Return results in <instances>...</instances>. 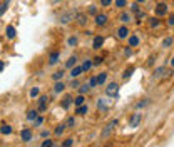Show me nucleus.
Returning <instances> with one entry per match:
<instances>
[{
	"label": "nucleus",
	"instance_id": "obj_12",
	"mask_svg": "<svg viewBox=\"0 0 174 147\" xmlns=\"http://www.w3.org/2000/svg\"><path fill=\"white\" fill-rule=\"evenodd\" d=\"M72 104H74V99H72V95H65L60 105H62V109H69Z\"/></svg>",
	"mask_w": 174,
	"mask_h": 147
},
{
	"label": "nucleus",
	"instance_id": "obj_27",
	"mask_svg": "<svg viewBox=\"0 0 174 147\" xmlns=\"http://www.w3.org/2000/svg\"><path fill=\"white\" fill-rule=\"evenodd\" d=\"M64 130H65V124H60V126H57V129L54 130V134L55 136H62V134H64Z\"/></svg>",
	"mask_w": 174,
	"mask_h": 147
},
{
	"label": "nucleus",
	"instance_id": "obj_35",
	"mask_svg": "<svg viewBox=\"0 0 174 147\" xmlns=\"http://www.w3.org/2000/svg\"><path fill=\"white\" fill-rule=\"evenodd\" d=\"M132 72H134V69H129V70H126V72H124V75H122V79H124V80H129L130 75H132Z\"/></svg>",
	"mask_w": 174,
	"mask_h": 147
},
{
	"label": "nucleus",
	"instance_id": "obj_18",
	"mask_svg": "<svg viewBox=\"0 0 174 147\" xmlns=\"http://www.w3.org/2000/svg\"><path fill=\"white\" fill-rule=\"evenodd\" d=\"M119 20L122 22V24H129V22L132 20V17H130V14H127V12H122V14L119 15Z\"/></svg>",
	"mask_w": 174,
	"mask_h": 147
},
{
	"label": "nucleus",
	"instance_id": "obj_55",
	"mask_svg": "<svg viewBox=\"0 0 174 147\" xmlns=\"http://www.w3.org/2000/svg\"><path fill=\"white\" fill-rule=\"evenodd\" d=\"M142 2H146V0H137V4H142Z\"/></svg>",
	"mask_w": 174,
	"mask_h": 147
},
{
	"label": "nucleus",
	"instance_id": "obj_39",
	"mask_svg": "<svg viewBox=\"0 0 174 147\" xmlns=\"http://www.w3.org/2000/svg\"><path fill=\"white\" fill-rule=\"evenodd\" d=\"M146 105H149V99H144V101L139 102V104L136 105V107H137V109H142V107H146Z\"/></svg>",
	"mask_w": 174,
	"mask_h": 147
},
{
	"label": "nucleus",
	"instance_id": "obj_11",
	"mask_svg": "<svg viewBox=\"0 0 174 147\" xmlns=\"http://www.w3.org/2000/svg\"><path fill=\"white\" fill-rule=\"evenodd\" d=\"M59 59H60V52H52L49 55V65H55L59 62Z\"/></svg>",
	"mask_w": 174,
	"mask_h": 147
},
{
	"label": "nucleus",
	"instance_id": "obj_36",
	"mask_svg": "<svg viewBox=\"0 0 174 147\" xmlns=\"http://www.w3.org/2000/svg\"><path fill=\"white\" fill-rule=\"evenodd\" d=\"M87 84L91 85V89H92V87H95V85H99V84H97V77H91V79H89V82H87Z\"/></svg>",
	"mask_w": 174,
	"mask_h": 147
},
{
	"label": "nucleus",
	"instance_id": "obj_53",
	"mask_svg": "<svg viewBox=\"0 0 174 147\" xmlns=\"http://www.w3.org/2000/svg\"><path fill=\"white\" fill-rule=\"evenodd\" d=\"M59 2H60V0H50V4H52V5H55V4H59Z\"/></svg>",
	"mask_w": 174,
	"mask_h": 147
},
{
	"label": "nucleus",
	"instance_id": "obj_41",
	"mask_svg": "<svg viewBox=\"0 0 174 147\" xmlns=\"http://www.w3.org/2000/svg\"><path fill=\"white\" fill-rule=\"evenodd\" d=\"M146 17V14L144 12H141V10H137L136 12V18H137V22H141V18H144Z\"/></svg>",
	"mask_w": 174,
	"mask_h": 147
},
{
	"label": "nucleus",
	"instance_id": "obj_30",
	"mask_svg": "<svg viewBox=\"0 0 174 147\" xmlns=\"http://www.w3.org/2000/svg\"><path fill=\"white\" fill-rule=\"evenodd\" d=\"M172 42H174L172 37H167V39H164V40H163V47H164V49H167V47L172 45Z\"/></svg>",
	"mask_w": 174,
	"mask_h": 147
},
{
	"label": "nucleus",
	"instance_id": "obj_13",
	"mask_svg": "<svg viewBox=\"0 0 174 147\" xmlns=\"http://www.w3.org/2000/svg\"><path fill=\"white\" fill-rule=\"evenodd\" d=\"M102 45H104V37L97 35L94 39V42H92V49H95V50H97V49H101Z\"/></svg>",
	"mask_w": 174,
	"mask_h": 147
},
{
	"label": "nucleus",
	"instance_id": "obj_4",
	"mask_svg": "<svg viewBox=\"0 0 174 147\" xmlns=\"http://www.w3.org/2000/svg\"><path fill=\"white\" fill-rule=\"evenodd\" d=\"M47 105H49V97L47 95H42L37 102V110L39 112H45L47 110Z\"/></svg>",
	"mask_w": 174,
	"mask_h": 147
},
{
	"label": "nucleus",
	"instance_id": "obj_5",
	"mask_svg": "<svg viewBox=\"0 0 174 147\" xmlns=\"http://www.w3.org/2000/svg\"><path fill=\"white\" fill-rule=\"evenodd\" d=\"M141 120H142V114H141V112H136V114H132V117H130V120H129V127L136 129V127L141 124Z\"/></svg>",
	"mask_w": 174,
	"mask_h": 147
},
{
	"label": "nucleus",
	"instance_id": "obj_25",
	"mask_svg": "<svg viewBox=\"0 0 174 147\" xmlns=\"http://www.w3.org/2000/svg\"><path fill=\"white\" fill-rule=\"evenodd\" d=\"M92 67H94V65H92V62L89 60V59H87V60H84V64H82V70L84 72H89Z\"/></svg>",
	"mask_w": 174,
	"mask_h": 147
},
{
	"label": "nucleus",
	"instance_id": "obj_54",
	"mask_svg": "<svg viewBox=\"0 0 174 147\" xmlns=\"http://www.w3.org/2000/svg\"><path fill=\"white\" fill-rule=\"evenodd\" d=\"M171 65H172V67H174V57H172V60H171Z\"/></svg>",
	"mask_w": 174,
	"mask_h": 147
},
{
	"label": "nucleus",
	"instance_id": "obj_26",
	"mask_svg": "<svg viewBox=\"0 0 174 147\" xmlns=\"http://www.w3.org/2000/svg\"><path fill=\"white\" fill-rule=\"evenodd\" d=\"M37 114H39V110H29L27 112V120H35Z\"/></svg>",
	"mask_w": 174,
	"mask_h": 147
},
{
	"label": "nucleus",
	"instance_id": "obj_15",
	"mask_svg": "<svg viewBox=\"0 0 174 147\" xmlns=\"http://www.w3.org/2000/svg\"><path fill=\"white\" fill-rule=\"evenodd\" d=\"M127 43H129V47H137L139 45V37L137 35H129L127 37Z\"/></svg>",
	"mask_w": 174,
	"mask_h": 147
},
{
	"label": "nucleus",
	"instance_id": "obj_2",
	"mask_svg": "<svg viewBox=\"0 0 174 147\" xmlns=\"http://www.w3.org/2000/svg\"><path fill=\"white\" fill-rule=\"evenodd\" d=\"M116 126H117V120H116V119L109 122L107 126H105V129L101 132V137H102V139H105V137H109V136H111V132H112V130L116 129Z\"/></svg>",
	"mask_w": 174,
	"mask_h": 147
},
{
	"label": "nucleus",
	"instance_id": "obj_52",
	"mask_svg": "<svg viewBox=\"0 0 174 147\" xmlns=\"http://www.w3.org/2000/svg\"><path fill=\"white\" fill-rule=\"evenodd\" d=\"M4 69H5V62H2V60H0V72L4 70Z\"/></svg>",
	"mask_w": 174,
	"mask_h": 147
},
{
	"label": "nucleus",
	"instance_id": "obj_37",
	"mask_svg": "<svg viewBox=\"0 0 174 147\" xmlns=\"http://www.w3.org/2000/svg\"><path fill=\"white\" fill-rule=\"evenodd\" d=\"M149 27H152V29H154V27H159V20H157V18H151V20H149Z\"/></svg>",
	"mask_w": 174,
	"mask_h": 147
},
{
	"label": "nucleus",
	"instance_id": "obj_19",
	"mask_svg": "<svg viewBox=\"0 0 174 147\" xmlns=\"http://www.w3.org/2000/svg\"><path fill=\"white\" fill-rule=\"evenodd\" d=\"M76 18H77V24H79V25H82V27L87 24V17H85L84 14H79V12H77Z\"/></svg>",
	"mask_w": 174,
	"mask_h": 147
},
{
	"label": "nucleus",
	"instance_id": "obj_8",
	"mask_svg": "<svg viewBox=\"0 0 174 147\" xmlns=\"http://www.w3.org/2000/svg\"><path fill=\"white\" fill-rule=\"evenodd\" d=\"M117 37H119L121 40H124V39H127L129 37V29H127L126 25H122V27H119L117 29Z\"/></svg>",
	"mask_w": 174,
	"mask_h": 147
},
{
	"label": "nucleus",
	"instance_id": "obj_47",
	"mask_svg": "<svg viewBox=\"0 0 174 147\" xmlns=\"http://www.w3.org/2000/svg\"><path fill=\"white\" fill-rule=\"evenodd\" d=\"M111 4H112V0H101V5H102V7H109Z\"/></svg>",
	"mask_w": 174,
	"mask_h": 147
},
{
	"label": "nucleus",
	"instance_id": "obj_23",
	"mask_svg": "<svg viewBox=\"0 0 174 147\" xmlns=\"http://www.w3.org/2000/svg\"><path fill=\"white\" fill-rule=\"evenodd\" d=\"M76 127V119L74 117H69L65 120V129H74Z\"/></svg>",
	"mask_w": 174,
	"mask_h": 147
},
{
	"label": "nucleus",
	"instance_id": "obj_46",
	"mask_svg": "<svg viewBox=\"0 0 174 147\" xmlns=\"http://www.w3.org/2000/svg\"><path fill=\"white\" fill-rule=\"evenodd\" d=\"M52 145H54V142H52V140H44V142H42V147H52Z\"/></svg>",
	"mask_w": 174,
	"mask_h": 147
},
{
	"label": "nucleus",
	"instance_id": "obj_40",
	"mask_svg": "<svg viewBox=\"0 0 174 147\" xmlns=\"http://www.w3.org/2000/svg\"><path fill=\"white\" fill-rule=\"evenodd\" d=\"M37 95H39V87H34V89H30V97L34 99V97H37Z\"/></svg>",
	"mask_w": 174,
	"mask_h": 147
},
{
	"label": "nucleus",
	"instance_id": "obj_48",
	"mask_svg": "<svg viewBox=\"0 0 174 147\" xmlns=\"http://www.w3.org/2000/svg\"><path fill=\"white\" fill-rule=\"evenodd\" d=\"M42 122H44V119H42V117H37L34 124H35V126H42Z\"/></svg>",
	"mask_w": 174,
	"mask_h": 147
},
{
	"label": "nucleus",
	"instance_id": "obj_1",
	"mask_svg": "<svg viewBox=\"0 0 174 147\" xmlns=\"http://www.w3.org/2000/svg\"><path fill=\"white\" fill-rule=\"evenodd\" d=\"M76 15H77L76 10H67L60 14V24H70L72 20H76Z\"/></svg>",
	"mask_w": 174,
	"mask_h": 147
},
{
	"label": "nucleus",
	"instance_id": "obj_38",
	"mask_svg": "<svg viewBox=\"0 0 174 147\" xmlns=\"http://www.w3.org/2000/svg\"><path fill=\"white\" fill-rule=\"evenodd\" d=\"M8 2H10V0H5L4 4H2V7H0V15H2L5 10H7V7H8Z\"/></svg>",
	"mask_w": 174,
	"mask_h": 147
},
{
	"label": "nucleus",
	"instance_id": "obj_44",
	"mask_svg": "<svg viewBox=\"0 0 174 147\" xmlns=\"http://www.w3.org/2000/svg\"><path fill=\"white\" fill-rule=\"evenodd\" d=\"M79 85H80V84H79V80H77V77H76V79H72V82H70V87H72V89H77Z\"/></svg>",
	"mask_w": 174,
	"mask_h": 147
},
{
	"label": "nucleus",
	"instance_id": "obj_20",
	"mask_svg": "<svg viewBox=\"0 0 174 147\" xmlns=\"http://www.w3.org/2000/svg\"><path fill=\"white\" fill-rule=\"evenodd\" d=\"M105 80H107V72H101V74L97 75V84L99 85H104Z\"/></svg>",
	"mask_w": 174,
	"mask_h": 147
},
{
	"label": "nucleus",
	"instance_id": "obj_49",
	"mask_svg": "<svg viewBox=\"0 0 174 147\" xmlns=\"http://www.w3.org/2000/svg\"><path fill=\"white\" fill-rule=\"evenodd\" d=\"M130 10H132V12H137V10H139L137 4H132V5H130Z\"/></svg>",
	"mask_w": 174,
	"mask_h": 147
},
{
	"label": "nucleus",
	"instance_id": "obj_3",
	"mask_svg": "<svg viewBox=\"0 0 174 147\" xmlns=\"http://www.w3.org/2000/svg\"><path fill=\"white\" fill-rule=\"evenodd\" d=\"M105 94H107L109 97H117V95H119V84L111 82L107 85V89H105Z\"/></svg>",
	"mask_w": 174,
	"mask_h": 147
},
{
	"label": "nucleus",
	"instance_id": "obj_28",
	"mask_svg": "<svg viewBox=\"0 0 174 147\" xmlns=\"http://www.w3.org/2000/svg\"><path fill=\"white\" fill-rule=\"evenodd\" d=\"M76 64H77V59H76V57H70L69 60L65 62V67H67V69H72Z\"/></svg>",
	"mask_w": 174,
	"mask_h": 147
},
{
	"label": "nucleus",
	"instance_id": "obj_32",
	"mask_svg": "<svg viewBox=\"0 0 174 147\" xmlns=\"http://www.w3.org/2000/svg\"><path fill=\"white\" fill-rule=\"evenodd\" d=\"M64 75H65L64 70H57L54 75H52V79H54V80H62V77H64Z\"/></svg>",
	"mask_w": 174,
	"mask_h": 147
},
{
	"label": "nucleus",
	"instance_id": "obj_51",
	"mask_svg": "<svg viewBox=\"0 0 174 147\" xmlns=\"http://www.w3.org/2000/svg\"><path fill=\"white\" fill-rule=\"evenodd\" d=\"M167 20H169V25H174V14L169 15V18H167Z\"/></svg>",
	"mask_w": 174,
	"mask_h": 147
},
{
	"label": "nucleus",
	"instance_id": "obj_6",
	"mask_svg": "<svg viewBox=\"0 0 174 147\" xmlns=\"http://www.w3.org/2000/svg\"><path fill=\"white\" fill-rule=\"evenodd\" d=\"M166 74H169L166 67H157L152 75H154V79H163V77H166Z\"/></svg>",
	"mask_w": 174,
	"mask_h": 147
},
{
	"label": "nucleus",
	"instance_id": "obj_22",
	"mask_svg": "<svg viewBox=\"0 0 174 147\" xmlns=\"http://www.w3.org/2000/svg\"><path fill=\"white\" fill-rule=\"evenodd\" d=\"M5 34H7V39H15V35H17V34H15V29H14L12 25H8V27H7Z\"/></svg>",
	"mask_w": 174,
	"mask_h": 147
},
{
	"label": "nucleus",
	"instance_id": "obj_29",
	"mask_svg": "<svg viewBox=\"0 0 174 147\" xmlns=\"http://www.w3.org/2000/svg\"><path fill=\"white\" fill-rule=\"evenodd\" d=\"M77 43H79L77 37H69V39H67V45H69V47H76Z\"/></svg>",
	"mask_w": 174,
	"mask_h": 147
},
{
	"label": "nucleus",
	"instance_id": "obj_7",
	"mask_svg": "<svg viewBox=\"0 0 174 147\" xmlns=\"http://www.w3.org/2000/svg\"><path fill=\"white\" fill-rule=\"evenodd\" d=\"M105 24H107V15H105V14H97V15H95V25L104 27Z\"/></svg>",
	"mask_w": 174,
	"mask_h": 147
},
{
	"label": "nucleus",
	"instance_id": "obj_45",
	"mask_svg": "<svg viewBox=\"0 0 174 147\" xmlns=\"http://www.w3.org/2000/svg\"><path fill=\"white\" fill-rule=\"evenodd\" d=\"M72 144H74V139H65L62 145H64V147H69V145H72Z\"/></svg>",
	"mask_w": 174,
	"mask_h": 147
},
{
	"label": "nucleus",
	"instance_id": "obj_21",
	"mask_svg": "<svg viewBox=\"0 0 174 147\" xmlns=\"http://www.w3.org/2000/svg\"><path fill=\"white\" fill-rule=\"evenodd\" d=\"M0 132L4 134V136H8V134H12V127L8 126V124H2V127H0Z\"/></svg>",
	"mask_w": 174,
	"mask_h": 147
},
{
	"label": "nucleus",
	"instance_id": "obj_33",
	"mask_svg": "<svg viewBox=\"0 0 174 147\" xmlns=\"http://www.w3.org/2000/svg\"><path fill=\"white\" fill-rule=\"evenodd\" d=\"M114 5H116L117 8H124L127 5V0H116V2H114Z\"/></svg>",
	"mask_w": 174,
	"mask_h": 147
},
{
	"label": "nucleus",
	"instance_id": "obj_43",
	"mask_svg": "<svg viewBox=\"0 0 174 147\" xmlns=\"http://www.w3.org/2000/svg\"><path fill=\"white\" fill-rule=\"evenodd\" d=\"M89 14H91V15H97V7H95V5H91V7H89Z\"/></svg>",
	"mask_w": 174,
	"mask_h": 147
},
{
	"label": "nucleus",
	"instance_id": "obj_16",
	"mask_svg": "<svg viewBox=\"0 0 174 147\" xmlns=\"http://www.w3.org/2000/svg\"><path fill=\"white\" fill-rule=\"evenodd\" d=\"M64 89H65V84L62 82V80H55L54 92H55V94H60V92H64Z\"/></svg>",
	"mask_w": 174,
	"mask_h": 147
},
{
	"label": "nucleus",
	"instance_id": "obj_14",
	"mask_svg": "<svg viewBox=\"0 0 174 147\" xmlns=\"http://www.w3.org/2000/svg\"><path fill=\"white\" fill-rule=\"evenodd\" d=\"M20 137H22L24 142H30V140H32V132H30V129H24L22 134H20Z\"/></svg>",
	"mask_w": 174,
	"mask_h": 147
},
{
	"label": "nucleus",
	"instance_id": "obj_50",
	"mask_svg": "<svg viewBox=\"0 0 174 147\" xmlns=\"http://www.w3.org/2000/svg\"><path fill=\"white\" fill-rule=\"evenodd\" d=\"M40 137H44V139L49 137V130H42V132H40Z\"/></svg>",
	"mask_w": 174,
	"mask_h": 147
},
{
	"label": "nucleus",
	"instance_id": "obj_10",
	"mask_svg": "<svg viewBox=\"0 0 174 147\" xmlns=\"http://www.w3.org/2000/svg\"><path fill=\"white\" fill-rule=\"evenodd\" d=\"M167 14V5L166 4H159L156 7V15L157 17H163V15H166Z\"/></svg>",
	"mask_w": 174,
	"mask_h": 147
},
{
	"label": "nucleus",
	"instance_id": "obj_24",
	"mask_svg": "<svg viewBox=\"0 0 174 147\" xmlns=\"http://www.w3.org/2000/svg\"><path fill=\"white\" fill-rule=\"evenodd\" d=\"M97 109H99V110H107V104H105V101H104V99H99V101H97Z\"/></svg>",
	"mask_w": 174,
	"mask_h": 147
},
{
	"label": "nucleus",
	"instance_id": "obj_9",
	"mask_svg": "<svg viewBox=\"0 0 174 147\" xmlns=\"http://www.w3.org/2000/svg\"><path fill=\"white\" fill-rule=\"evenodd\" d=\"M82 72H84V70H82V65H80V67H79V65H74V67L70 69V74H69V75L72 77V79H76V77H79Z\"/></svg>",
	"mask_w": 174,
	"mask_h": 147
},
{
	"label": "nucleus",
	"instance_id": "obj_17",
	"mask_svg": "<svg viewBox=\"0 0 174 147\" xmlns=\"http://www.w3.org/2000/svg\"><path fill=\"white\" fill-rule=\"evenodd\" d=\"M87 112H89V105H85V104L77 105V109H76V114L77 115H85Z\"/></svg>",
	"mask_w": 174,
	"mask_h": 147
},
{
	"label": "nucleus",
	"instance_id": "obj_34",
	"mask_svg": "<svg viewBox=\"0 0 174 147\" xmlns=\"http://www.w3.org/2000/svg\"><path fill=\"white\" fill-rule=\"evenodd\" d=\"M89 90H91V85H89V84H84V85H80L79 92H80V94H82V95H84V94H87V92H89Z\"/></svg>",
	"mask_w": 174,
	"mask_h": 147
},
{
	"label": "nucleus",
	"instance_id": "obj_42",
	"mask_svg": "<svg viewBox=\"0 0 174 147\" xmlns=\"http://www.w3.org/2000/svg\"><path fill=\"white\" fill-rule=\"evenodd\" d=\"M102 62H104V59H102V57H95L94 62H92V65H95V67H97V65H101Z\"/></svg>",
	"mask_w": 174,
	"mask_h": 147
},
{
	"label": "nucleus",
	"instance_id": "obj_31",
	"mask_svg": "<svg viewBox=\"0 0 174 147\" xmlns=\"http://www.w3.org/2000/svg\"><path fill=\"white\" fill-rule=\"evenodd\" d=\"M84 101H85V99H84V95L80 94L79 97H76V99H74V105H76V107H77V105H82Z\"/></svg>",
	"mask_w": 174,
	"mask_h": 147
}]
</instances>
